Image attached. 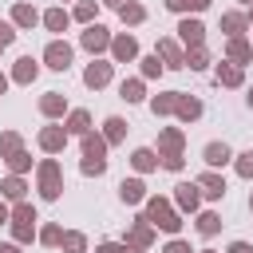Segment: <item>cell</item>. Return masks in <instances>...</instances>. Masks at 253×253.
<instances>
[{"instance_id": "277c9868", "label": "cell", "mask_w": 253, "mask_h": 253, "mask_svg": "<svg viewBox=\"0 0 253 253\" xmlns=\"http://www.w3.org/2000/svg\"><path fill=\"white\" fill-rule=\"evenodd\" d=\"M43 59H47V67H55V71H67V63H71V47L55 40V43H47Z\"/></svg>"}, {"instance_id": "7dc6e473", "label": "cell", "mask_w": 253, "mask_h": 253, "mask_svg": "<svg viewBox=\"0 0 253 253\" xmlns=\"http://www.w3.org/2000/svg\"><path fill=\"white\" fill-rule=\"evenodd\" d=\"M4 87H8V79H4V75H0V91H4Z\"/></svg>"}, {"instance_id": "1f68e13d", "label": "cell", "mask_w": 253, "mask_h": 253, "mask_svg": "<svg viewBox=\"0 0 253 253\" xmlns=\"http://www.w3.org/2000/svg\"><path fill=\"white\" fill-rule=\"evenodd\" d=\"M237 174H241V178H253V150H249V154H241V162H237Z\"/></svg>"}, {"instance_id": "7a4b0ae2", "label": "cell", "mask_w": 253, "mask_h": 253, "mask_svg": "<svg viewBox=\"0 0 253 253\" xmlns=\"http://www.w3.org/2000/svg\"><path fill=\"white\" fill-rule=\"evenodd\" d=\"M146 221H154V225H162V229H170V233L182 225V221H178V213H174L162 198H150V202H146Z\"/></svg>"}, {"instance_id": "30bf717a", "label": "cell", "mask_w": 253, "mask_h": 253, "mask_svg": "<svg viewBox=\"0 0 253 253\" xmlns=\"http://www.w3.org/2000/svg\"><path fill=\"white\" fill-rule=\"evenodd\" d=\"M174 111H178L182 119H198V115H202V103H198V99H186V95H178V99H174Z\"/></svg>"}, {"instance_id": "ee69618b", "label": "cell", "mask_w": 253, "mask_h": 253, "mask_svg": "<svg viewBox=\"0 0 253 253\" xmlns=\"http://www.w3.org/2000/svg\"><path fill=\"white\" fill-rule=\"evenodd\" d=\"M0 253H16V245H0Z\"/></svg>"}, {"instance_id": "ba28073f", "label": "cell", "mask_w": 253, "mask_h": 253, "mask_svg": "<svg viewBox=\"0 0 253 253\" xmlns=\"http://www.w3.org/2000/svg\"><path fill=\"white\" fill-rule=\"evenodd\" d=\"M83 79H87V87H103V83L111 79V63H91Z\"/></svg>"}, {"instance_id": "4fadbf2b", "label": "cell", "mask_w": 253, "mask_h": 253, "mask_svg": "<svg viewBox=\"0 0 253 253\" xmlns=\"http://www.w3.org/2000/svg\"><path fill=\"white\" fill-rule=\"evenodd\" d=\"M178 32H182V40H186V43H194V47L202 43V24H198V20H182V28H178Z\"/></svg>"}, {"instance_id": "d4e9b609", "label": "cell", "mask_w": 253, "mask_h": 253, "mask_svg": "<svg viewBox=\"0 0 253 253\" xmlns=\"http://www.w3.org/2000/svg\"><path fill=\"white\" fill-rule=\"evenodd\" d=\"M154 162H158V158H154L150 150H134V166H138V170H154Z\"/></svg>"}, {"instance_id": "ab89813d", "label": "cell", "mask_w": 253, "mask_h": 253, "mask_svg": "<svg viewBox=\"0 0 253 253\" xmlns=\"http://www.w3.org/2000/svg\"><path fill=\"white\" fill-rule=\"evenodd\" d=\"M166 253H190V245H186V241H170V245H166Z\"/></svg>"}, {"instance_id": "9a60e30c", "label": "cell", "mask_w": 253, "mask_h": 253, "mask_svg": "<svg viewBox=\"0 0 253 253\" xmlns=\"http://www.w3.org/2000/svg\"><path fill=\"white\" fill-rule=\"evenodd\" d=\"M158 55L170 63V67H182V51H178V43H170V40H162L158 43Z\"/></svg>"}, {"instance_id": "d6986e66", "label": "cell", "mask_w": 253, "mask_h": 253, "mask_svg": "<svg viewBox=\"0 0 253 253\" xmlns=\"http://www.w3.org/2000/svg\"><path fill=\"white\" fill-rule=\"evenodd\" d=\"M217 83H225V87H237V83H241V71L221 63V67H217Z\"/></svg>"}, {"instance_id": "d6a6232c", "label": "cell", "mask_w": 253, "mask_h": 253, "mask_svg": "<svg viewBox=\"0 0 253 253\" xmlns=\"http://www.w3.org/2000/svg\"><path fill=\"white\" fill-rule=\"evenodd\" d=\"M162 71V63H158V55H150V59H142V75H158Z\"/></svg>"}, {"instance_id": "74e56055", "label": "cell", "mask_w": 253, "mask_h": 253, "mask_svg": "<svg viewBox=\"0 0 253 253\" xmlns=\"http://www.w3.org/2000/svg\"><path fill=\"white\" fill-rule=\"evenodd\" d=\"M75 16H79V20H91V16H95V4H79Z\"/></svg>"}, {"instance_id": "ac0fdd59", "label": "cell", "mask_w": 253, "mask_h": 253, "mask_svg": "<svg viewBox=\"0 0 253 253\" xmlns=\"http://www.w3.org/2000/svg\"><path fill=\"white\" fill-rule=\"evenodd\" d=\"M32 79H36V63L32 59H20L16 63V83H32Z\"/></svg>"}, {"instance_id": "603a6c76", "label": "cell", "mask_w": 253, "mask_h": 253, "mask_svg": "<svg viewBox=\"0 0 253 253\" xmlns=\"http://www.w3.org/2000/svg\"><path fill=\"white\" fill-rule=\"evenodd\" d=\"M217 225H221V217H217V213H202V217H198V229H202L206 237H210V233H217Z\"/></svg>"}, {"instance_id": "b9f144b4", "label": "cell", "mask_w": 253, "mask_h": 253, "mask_svg": "<svg viewBox=\"0 0 253 253\" xmlns=\"http://www.w3.org/2000/svg\"><path fill=\"white\" fill-rule=\"evenodd\" d=\"M166 4H170V8H174V12H182V8H190V4H194V0H166Z\"/></svg>"}, {"instance_id": "7c38bea8", "label": "cell", "mask_w": 253, "mask_h": 253, "mask_svg": "<svg viewBox=\"0 0 253 253\" xmlns=\"http://www.w3.org/2000/svg\"><path fill=\"white\" fill-rule=\"evenodd\" d=\"M202 190H206V198H221L225 194V182L217 178V174H202V182H198Z\"/></svg>"}, {"instance_id": "d590c367", "label": "cell", "mask_w": 253, "mask_h": 253, "mask_svg": "<svg viewBox=\"0 0 253 253\" xmlns=\"http://www.w3.org/2000/svg\"><path fill=\"white\" fill-rule=\"evenodd\" d=\"M186 63H190V67H206V51H202V47H194V55H190Z\"/></svg>"}, {"instance_id": "8fae6325", "label": "cell", "mask_w": 253, "mask_h": 253, "mask_svg": "<svg viewBox=\"0 0 253 253\" xmlns=\"http://www.w3.org/2000/svg\"><path fill=\"white\" fill-rule=\"evenodd\" d=\"M206 162H210V166H225V162H229V146H225V142H210V146H206Z\"/></svg>"}, {"instance_id": "6da1fadb", "label": "cell", "mask_w": 253, "mask_h": 253, "mask_svg": "<svg viewBox=\"0 0 253 253\" xmlns=\"http://www.w3.org/2000/svg\"><path fill=\"white\" fill-rule=\"evenodd\" d=\"M103 150H107V142L103 138H83V174H103L107 170V158H103Z\"/></svg>"}, {"instance_id": "ffe728a7", "label": "cell", "mask_w": 253, "mask_h": 253, "mask_svg": "<svg viewBox=\"0 0 253 253\" xmlns=\"http://www.w3.org/2000/svg\"><path fill=\"white\" fill-rule=\"evenodd\" d=\"M119 194H123V202H142V182H123Z\"/></svg>"}, {"instance_id": "7bdbcfd3", "label": "cell", "mask_w": 253, "mask_h": 253, "mask_svg": "<svg viewBox=\"0 0 253 253\" xmlns=\"http://www.w3.org/2000/svg\"><path fill=\"white\" fill-rule=\"evenodd\" d=\"M229 253H253V249H249V245H245V241H237V245H233V249H229Z\"/></svg>"}, {"instance_id": "f6af8a7d", "label": "cell", "mask_w": 253, "mask_h": 253, "mask_svg": "<svg viewBox=\"0 0 253 253\" xmlns=\"http://www.w3.org/2000/svg\"><path fill=\"white\" fill-rule=\"evenodd\" d=\"M0 221H8V210H4V202H0Z\"/></svg>"}, {"instance_id": "60d3db41", "label": "cell", "mask_w": 253, "mask_h": 253, "mask_svg": "<svg viewBox=\"0 0 253 253\" xmlns=\"http://www.w3.org/2000/svg\"><path fill=\"white\" fill-rule=\"evenodd\" d=\"M99 253H134V249H126V245H99Z\"/></svg>"}, {"instance_id": "bcb514c9", "label": "cell", "mask_w": 253, "mask_h": 253, "mask_svg": "<svg viewBox=\"0 0 253 253\" xmlns=\"http://www.w3.org/2000/svg\"><path fill=\"white\" fill-rule=\"evenodd\" d=\"M107 4H115V8H123V4H130V0H107Z\"/></svg>"}, {"instance_id": "e575fe53", "label": "cell", "mask_w": 253, "mask_h": 253, "mask_svg": "<svg viewBox=\"0 0 253 253\" xmlns=\"http://www.w3.org/2000/svg\"><path fill=\"white\" fill-rule=\"evenodd\" d=\"M130 237H134V245H146V241H150V229H146V225H134Z\"/></svg>"}, {"instance_id": "44dd1931", "label": "cell", "mask_w": 253, "mask_h": 253, "mask_svg": "<svg viewBox=\"0 0 253 253\" xmlns=\"http://www.w3.org/2000/svg\"><path fill=\"white\" fill-rule=\"evenodd\" d=\"M40 107H43V115H59V111H63V99L51 91V95H43V99H40Z\"/></svg>"}, {"instance_id": "7402d4cb", "label": "cell", "mask_w": 253, "mask_h": 253, "mask_svg": "<svg viewBox=\"0 0 253 253\" xmlns=\"http://www.w3.org/2000/svg\"><path fill=\"white\" fill-rule=\"evenodd\" d=\"M126 134V123L123 119H107V142H119Z\"/></svg>"}, {"instance_id": "8992f818", "label": "cell", "mask_w": 253, "mask_h": 253, "mask_svg": "<svg viewBox=\"0 0 253 253\" xmlns=\"http://www.w3.org/2000/svg\"><path fill=\"white\" fill-rule=\"evenodd\" d=\"M83 47H87V51H103V47H107V28L91 24V28L83 32Z\"/></svg>"}, {"instance_id": "f546056e", "label": "cell", "mask_w": 253, "mask_h": 253, "mask_svg": "<svg viewBox=\"0 0 253 253\" xmlns=\"http://www.w3.org/2000/svg\"><path fill=\"white\" fill-rule=\"evenodd\" d=\"M229 55H233V59H249L253 51H249V43H241V40H233V43H229Z\"/></svg>"}, {"instance_id": "5b68a950", "label": "cell", "mask_w": 253, "mask_h": 253, "mask_svg": "<svg viewBox=\"0 0 253 253\" xmlns=\"http://www.w3.org/2000/svg\"><path fill=\"white\" fill-rule=\"evenodd\" d=\"M32 225H36V210H32V206H20V210H16V237L28 241V237H32Z\"/></svg>"}, {"instance_id": "52a82bcc", "label": "cell", "mask_w": 253, "mask_h": 253, "mask_svg": "<svg viewBox=\"0 0 253 253\" xmlns=\"http://www.w3.org/2000/svg\"><path fill=\"white\" fill-rule=\"evenodd\" d=\"M67 142V130H59V126H47V130H40V146L43 150H59Z\"/></svg>"}, {"instance_id": "8d00e7d4", "label": "cell", "mask_w": 253, "mask_h": 253, "mask_svg": "<svg viewBox=\"0 0 253 253\" xmlns=\"http://www.w3.org/2000/svg\"><path fill=\"white\" fill-rule=\"evenodd\" d=\"M8 162H12V170H28V154H20V150H16Z\"/></svg>"}, {"instance_id": "cb8c5ba5", "label": "cell", "mask_w": 253, "mask_h": 253, "mask_svg": "<svg viewBox=\"0 0 253 253\" xmlns=\"http://www.w3.org/2000/svg\"><path fill=\"white\" fill-rule=\"evenodd\" d=\"M123 99H126V103H138V99H142V83H138V79L123 83Z\"/></svg>"}, {"instance_id": "e0dca14e", "label": "cell", "mask_w": 253, "mask_h": 253, "mask_svg": "<svg viewBox=\"0 0 253 253\" xmlns=\"http://www.w3.org/2000/svg\"><path fill=\"white\" fill-rule=\"evenodd\" d=\"M12 16H16V24H20V28H32V24H36V8H28V4H16V12H12Z\"/></svg>"}, {"instance_id": "f1b7e54d", "label": "cell", "mask_w": 253, "mask_h": 253, "mask_svg": "<svg viewBox=\"0 0 253 253\" xmlns=\"http://www.w3.org/2000/svg\"><path fill=\"white\" fill-rule=\"evenodd\" d=\"M221 24H225V32H233V36H237V32H241V28H245V20H241V16H237V12H229V16H225V20H221Z\"/></svg>"}, {"instance_id": "4dcf8cb0", "label": "cell", "mask_w": 253, "mask_h": 253, "mask_svg": "<svg viewBox=\"0 0 253 253\" xmlns=\"http://www.w3.org/2000/svg\"><path fill=\"white\" fill-rule=\"evenodd\" d=\"M4 194H8V198H24V182H20V178H8V182H4Z\"/></svg>"}, {"instance_id": "484cf974", "label": "cell", "mask_w": 253, "mask_h": 253, "mask_svg": "<svg viewBox=\"0 0 253 253\" xmlns=\"http://www.w3.org/2000/svg\"><path fill=\"white\" fill-rule=\"evenodd\" d=\"M67 130L83 134V130H87V111H75V115H71V123H67Z\"/></svg>"}, {"instance_id": "83f0119b", "label": "cell", "mask_w": 253, "mask_h": 253, "mask_svg": "<svg viewBox=\"0 0 253 253\" xmlns=\"http://www.w3.org/2000/svg\"><path fill=\"white\" fill-rule=\"evenodd\" d=\"M119 12H123V20H130V24H138V20H142V8H138V4H123Z\"/></svg>"}, {"instance_id": "836d02e7", "label": "cell", "mask_w": 253, "mask_h": 253, "mask_svg": "<svg viewBox=\"0 0 253 253\" xmlns=\"http://www.w3.org/2000/svg\"><path fill=\"white\" fill-rule=\"evenodd\" d=\"M43 241H47V245H59V241H63V233H59L55 225H47V229H43Z\"/></svg>"}, {"instance_id": "9c48e42d", "label": "cell", "mask_w": 253, "mask_h": 253, "mask_svg": "<svg viewBox=\"0 0 253 253\" xmlns=\"http://www.w3.org/2000/svg\"><path fill=\"white\" fill-rule=\"evenodd\" d=\"M198 190H202V186L182 182V186H178V206H182V210H198Z\"/></svg>"}, {"instance_id": "c3c4849f", "label": "cell", "mask_w": 253, "mask_h": 253, "mask_svg": "<svg viewBox=\"0 0 253 253\" xmlns=\"http://www.w3.org/2000/svg\"><path fill=\"white\" fill-rule=\"evenodd\" d=\"M249 107H253V95H249Z\"/></svg>"}, {"instance_id": "3957f363", "label": "cell", "mask_w": 253, "mask_h": 253, "mask_svg": "<svg viewBox=\"0 0 253 253\" xmlns=\"http://www.w3.org/2000/svg\"><path fill=\"white\" fill-rule=\"evenodd\" d=\"M40 190H43V198H59V166L55 162L40 166Z\"/></svg>"}, {"instance_id": "4316f807", "label": "cell", "mask_w": 253, "mask_h": 253, "mask_svg": "<svg viewBox=\"0 0 253 253\" xmlns=\"http://www.w3.org/2000/svg\"><path fill=\"white\" fill-rule=\"evenodd\" d=\"M63 249L67 253H83V237L79 233H63Z\"/></svg>"}, {"instance_id": "2e32d148", "label": "cell", "mask_w": 253, "mask_h": 253, "mask_svg": "<svg viewBox=\"0 0 253 253\" xmlns=\"http://www.w3.org/2000/svg\"><path fill=\"white\" fill-rule=\"evenodd\" d=\"M43 24H47L51 32H63V28H67V12H63V8H51V12L43 16Z\"/></svg>"}, {"instance_id": "f35d334b", "label": "cell", "mask_w": 253, "mask_h": 253, "mask_svg": "<svg viewBox=\"0 0 253 253\" xmlns=\"http://www.w3.org/2000/svg\"><path fill=\"white\" fill-rule=\"evenodd\" d=\"M8 43H12V28H8V24H0V47H8Z\"/></svg>"}, {"instance_id": "5bb4252c", "label": "cell", "mask_w": 253, "mask_h": 253, "mask_svg": "<svg viewBox=\"0 0 253 253\" xmlns=\"http://www.w3.org/2000/svg\"><path fill=\"white\" fill-rule=\"evenodd\" d=\"M134 51H138V47H134V40H130V36H119V40H115V59H123V63H126V59H134Z\"/></svg>"}]
</instances>
